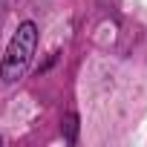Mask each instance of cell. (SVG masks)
<instances>
[{
  "instance_id": "7a4b0ae2",
  "label": "cell",
  "mask_w": 147,
  "mask_h": 147,
  "mask_svg": "<svg viewBox=\"0 0 147 147\" xmlns=\"http://www.w3.org/2000/svg\"><path fill=\"white\" fill-rule=\"evenodd\" d=\"M0 141H3V138H0Z\"/></svg>"
},
{
  "instance_id": "6da1fadb",
  "label": "cell",
  "mask_w": 147,
  "mask_h": 147,
  "mask_svg": "<svg viewBox=\"0 0 147 147\" xmlns=\"http://www.w3.org/2000/svg\"><path fill=\"white\" fill-rule=\"evenodd\" d=\"M35 43H38V26L32 20L20 23V29L15 32V38H12L6 55H3V66H0V78L6 84L18 81L26 72V66H29V61L35 55Z\"/></svg>"
}]
</instances>
